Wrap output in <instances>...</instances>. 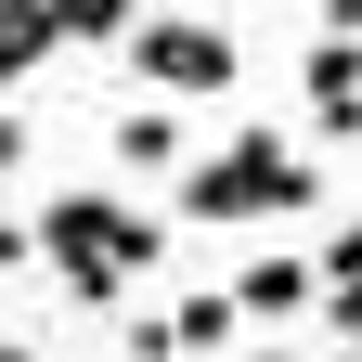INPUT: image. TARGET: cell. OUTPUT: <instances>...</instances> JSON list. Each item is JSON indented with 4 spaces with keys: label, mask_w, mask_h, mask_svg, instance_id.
Listing matches in <instances>:
<instances>
[{
    "label": "cell",
    "mask_w": 362,
    "mask_h": 362,
    "mask_svg": "<svg viewBox=\"0 0 362 362\" xmlns=\"http://www.w3.org/2000/svg\"><path fill=\"white\" fill-rule=\"evenodd\" d=\"M39 259L65 272V298H90V310H117L143 272L168 259V233L143 207H117V194H90V181H65L52 207H39Z\"/></svg>",
    "instance_id": "6da1fadb"
},
{
    "label": "cell",
    "mask_w": 362,
    "mask_h": 362,
    "mask_svg": "<svg viewBox=\"0 0 362 362\" xmlns=\"http://www.w3.org/2000/svg\"><path fill=\"white\" fill-rule=\"evenodd\" d=\"M298 207H324V168L285 129H233V143L181 181V220H298Z\"/></svg>",
    "instance_id": "7a4b0ae2"
},
{
    "label": "cell",
    "mask_w": 362,
    "mask_h": 362,
    "mask_svg": "<svg viewBox=\"0 0 362 362\" xmlns=\"http://www.w3.org/2000/svg\"><path fill=\"white\" fill-rule=\"evenodd\" d=\"M129 78H143L156 104H207V90H233L246 65H233V39H220L207 13H143L129 26Z\"/></svg>",
    "instance_id": "3957f363"
},
{
    "label": "cell",
    "mask_w": 362,
    "mask_h": 362,
    "mask_svg": "<svg viewBox=\"0 0 362 362\" xmlns=\"http://www.w3.org/2000/svg\"><path fill=\"white\" fill-rule=\"evenodd\" d=\"M298 104H310V143H349V129H362V39H310Z\"/></svg>",
    "instance_id": "277c9868"
},
{
    "label": "cell",
    "mask_w": 362,
    "mask_h": 362,
    "mask_svg": "<svg viewBox=\"0 0 362 362\" xmlns=\"http://www.w3.org/2000/svg\"><path fill=\"white\" fill-rule=\"evenodd\" d=\"M324 298V259H285V246H259L246 272H233V310L246 324H285V310H310Z\"/></svg>",
    "instance_id": "5b68a950"
},
{
    "label": "cell",
    "mask_w": 362,
    "mask_h": 362,
    "mask_svg": "<svg viewBox=\"0 0 362 362\" xmlns=\"http://www.w3.org/2000/svg\"><path fill=\"white\" fill-rule=\"evenodd\" d=\"M168 324H181V362H220L246 337V310H233V285H194V298H168Z\"/></svg>",
    "instance_id": "8992f818"
},
{
    "label": "cell",
    "mask_w": 362,
    "mask_h": 362,
    "mask_svg": "<svg viewBox=\"0 0 362 362\" xmlns=\"http://www.w3.org/2000/svg\"><path fill=\"white\" fill-rule=\"evenodd\" d=\"M117 168H181V104H156V90H143V104L117 117Z\"/></svg>",
    "instance_id": "52a82bcc"
},
{
    "label": "cell",
    "mask_w": 362,
    "mask_h": 362,
    "mask_svg": "<svg viewBox=\"0 0 362 362\" xmlns=\"http://www.w3.org/2000/svg\"><path fill=\"white\" fill-rule=\"evenodd\" d=\"M52 39H65V26H52V0H0V90L52 52Z\"/></svg>",
    "instance_id": "ba28073f"
},
{
    "label": "cell",
    "mask_w": 362,
    "mask_h": 362,
    "mask_svg": "<svg viewBox=\"0 0 362 362\" xmlns=\"http://www.w3.org/2000/svg\"><path fill=\"white\" fill-rule=\"evenodd\" d=\"M52 26H65V39H117V52H129V26H143V0H52Z\"/></svg>",
    "instance_id": "9c48e42d"
},
{
    "label": "cell",
    "mask_w": 362,
    "mask_h": 362,
    "mask_svg": "<svg viewBox=\"0 0 362 362\" xmlns=\"http://www.w3.org/2000/svg\"><path fill=\"white\" fill-rule=\"evenodd\" d=\"M129 362H181V324H168V310H129Z\"/></svg>",
    "instance_id": "30bf717a"
},
{
    "label": "cell",
    "mask_w": 362,
    "mask_h": 362,
    "mask_svg": "<svg viewBox=\"0 0 362 362\" xmlns=\"http://www.w3.org/2000/svg\"><path fill=\"white\" fill-rule=\"evenodd\" d=\"M324 285H362V220H349V233H324Z\"/></svg>",
    "instance_id": "8fae6325"
},
{
    "label": "cell",
    "mask_w": 362,
    "mask_h": 362,
    "mask_svg": "<svg viewBox=\"0 0 362 362\" xmlns=\"http://www.w3.org/2000/svg\"><path fill=\"white\" fill-rule=\"evenodd\" d=\"M324 324H337V349H362V285H324Z\"/></svg>",
    "instance_id": "7c38bea8"
},
{
    "label": "cell",
    "mask_w": 362,
    "mask_h": 362,
    "mask_svg": "<svg viewBox=\"0 0 362 362\" xmlns=\"http://www.w3.org/2000/svg\"><path fill=\"white\" fill-rule=\"evenodd\" d=\"M13 168H26V129H13V117H0V181H13Z\"/></svg>",
    "instance_id": "4fadbf2b"
},
{
    "label": "cell",
    "mask_w": 362,
    "mask_h": 362,
    "mask_svg": "<svg viewBox=\"0 0 362 362\" xmlns=\"http://www.w3.org/2000/svg\"><path fill=\"white\" fill-rule=\"evenodd\" d=\"M26 246H39V233H13V220H0V272H26Z\"/></svg>",
    "instance_id": "5bb4252c"
},
{
    "label": "cell",
    "mask_w": 362,
    "mask_h": 362,
    "mask_svg": "<svg viewBox=\"0 0 362 362\" xmlns=\"http://www.w3.org/2000/svg\"><path fill=\"white\" fill-rule=\"evenodd\" d=\"M233 362H298V349H285V337H259V349H233Z\"/></svg>",
    "instance_id": "9a60e30c"
},
{
    "label": "cell",
    "mask_w": 362,
    "mask_h": 362,
    "mask_svg": "<svg viewBox=\"0 0 362 362\" xmlns=\"http://www.w3.org/2000/svg\"><path fill=\"white\" fill-rule=\"evenodd\" d=\"M0 362H39V349H13V337H0Z\"/></svg>",
    "instance_id": "2e32d148"
},
{
    "label": "cell",
    "mask_w": 362,
    "mask_h": 362,
    "mask_svg": "<svg viewBox=\"0 0 362 362\" xmlns=\"http://www.w3.org/2000/svg\"><path fill=\"white\" fill-rule=\"evenodd\" d=\"M324 362H362V349H324Z\"/></svg>",
    "instance_id": "e0dca14e"
}]
</instances>
